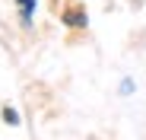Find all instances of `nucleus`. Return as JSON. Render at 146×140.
<instances>
[{
    "mask_svg": "<svg viewBox=\"0 0 146 140\" xmlns=\"http://www.w3.org/2000/svg\"><path fill=\"white\" fill-rule=\"evenodd\" d=\"M3 121H7V124H19V115H16L13 108H3Z\"/></svg>",
    "mask_w": 146,
    "mask_h": 140,
    "instance_id": "3",
    "label": "nucleus"
},
{
    "mask_svg": "<svg viewBox=\"0 0 146 140\" xmlns=\"http://www.w3.org/2000/svg\"><path fill=\"white\" fill-rule=\"evenodd\" d=\"M19 7H22V19L29 22V16H32V10H35V0H19Z\"/></svg>",
    "mask_w": 146,
    "mask_h": 140,
    "instance_id": "2",
    "label": "nucleus"
},
{
    "mask_svg": "<svg viewBox=\"0 0 146 140\" xmlns=\"http://www.w3.org/2000/svg\"><path fill=\"white\" fill-rule=\"evenodd\" d=\"M64 22H67V26H86V16L83 13H67Z\"/></svg>",
    "mask_w": 146,
    "mask_h": 140,
    "instance_id": "1",
    "label": "nucleus"
}]
</instances>
